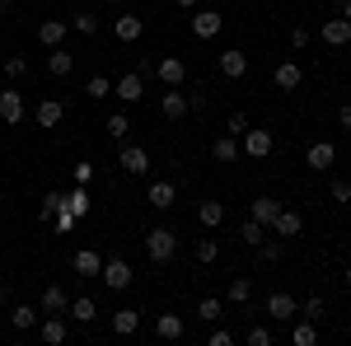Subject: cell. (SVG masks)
I'll use <instances>...</instances> for the list:
<instances>
[{
  "mask_svg": "<svg viewBox=\"0 0 351 346\" xmlns=\"http://www.w3.org/2000/svg\"><path fill=\"white\" fill-rule=\"evenodd\" d=\"M263 309H267V319H276V323H291V319H300V299H295L291 291H271Z\"/></svg>",
  "mask_w": 351,
  "mask_h": 346,
  "instance_id": "3",
  "label": "cell"
},
{
  "mask_svg": "<svg viewBox=\"0 0 351 346\" xmlns=\"http://www.w3.org/2000/svg\"><path fill=\"white\" fill-rule=\"evenodd\" d=\"M38 309H43V314H66V309H71V295H66V286H47V291L38 295Z\"/></svg>",
  "mask_w": 351,
  "mask_h": 346,
  "instance_id": "20",
  "label": "cell"
},
{
  "mask_svg": "<svg viewBox=\"0 0 351 346\" xmlns=\"http://www.w3.org/2000/svg\"><path fill=\"white\" fill-rule=\"evenodd\" d=\"M211 160H216V164H234V160H243V150H239V136L220 132L216 140H211Z\"/></svg>",
  "mask_w": 351,
  "mask_h": 346,
  "instance_id": "13",
  "label": "cell"
},
{
  "mask_svg": "<svg viewBox=\"0 0 351 346\" xmlns=\"http://www.w3.org/2000/svg\"><path fill=\"white\" fill-rule=\"evenodd\" d=\"M206 103H211V99H206L202 89H197V94H188V108H192V112H206Z\"/></svg>",
  "mask_w": 351,
  "mask_h": 346,
  "instance_id": "50",
  "label": "cell"
},
{
  "mask_svg": "<svg viewBox=\"0 0 351 346\" xmlns=\"http://www.w3.org/2000/svg\"><path fill=\"white\" fill-rule=\"evenodd\" d=\"M5 295H10V286H5V276H0V299H5Z\"/></svg>",
  "mask_w": 351,
  "mask_h": 346,
  "instance_id": "55",
  "label": "cell"
},
{
  "mask_svg": "<svg viewBox=\"0 0 351 346\" xmlns=\"http://www.w3.org/2000/svg\"><path fill=\"white\" fill-rule=\"evenodd\" d=\"M271 80H276V89H286V94H295L300 84H304V71H300V61H281V66L271 71Z\"/></svg>",
  "mask_w": 351,
  "mask_h": 346,
  "instance_id": "15",
  "label": "cell"
},
{
  "mask_svg": "<svg viewBox=\"0 0 351 346\" xmlns=\"http://www.w3.org/2000/svg\"><path fill=\"white\" fill-rule=\"evenodd\" d=\"M160 112L169 117V122H183V117L192 112V108H188V94H183V89H169V94L160 99Z\"/></svg>",
  "mask_w": 351,
  "mask_h": 346,
  "instance_id": "18",
  "label": "cell"
},
{
  "mask_svg": "<svg viewBox=\"0 0 351 346\" xmlns=\"http://www.w3.org/2000/svg\"><path fill=\"white\" fill-rule=\"evenodd\" d=\"M319 38H324V42L332 47V52H342V47H351V24L342 19V14H332V19H324Z\"/></svg>",
  "mask_w": 351,
  "mask_h": 346,
  "instance_id": "6",
  "label": "cell"
},
{
  "mask_svg": "<svg viewBox=\"0 0 351 346\" xmlns=\"http://www.w3.org/2000/svg\"><path fill=\"white\" fill-rule=\"evenodd\" d=\"M56 211H61V192H43V197H38V220H43V225H52Z\"/></svg>",
  "mask_w": 351,
  "mask_h": 346,
  "instance_id": "36",
  "label": "cell"
},
{
  "mask_svg": "<svg viewBox=\"0 0 351 346\" xmlns=\"http://www.w3.org/2000/svg\"><path fill=\"white\" fill-rule=\"evenodd\" d=\"M112 94H117L122 103H136V99L145 94V75H136V71H127V75H117V80H112Z\"/></svg>",
  "mask_w": 351,
  "mask_h": 346,
  "instance_id": "12",
  "label": "cell"
},
{
  "mask_svg": "<svg viewBox=\"0 0 351 346\" xmlns=\"http://www.w3.org/2000/svg\"><path fill=\"white\" fill-rule=\"evenodd\" d=\"M71 267H75V281H89V276H99V271H104V258H99L94 248H75Z\"/></svg>",
  "mask_w": 351,
  "mask_h": 346,
  "instance_id": "14",
  "label": "cell"
},
{
  "mask_svg": "<svg viewBox=\"0 0 351 346\" xmlns=\"http://www.w3.org/2000/svg\"><path fill=\"white\" fill-rule=\"evenodd\" d=\"M61 117H66V103L61 99H43V103L33 108V122L38 127H61Z\"/></svg>",
  "mask_w": 351,
  "mask_h": 346,
  "instance_id": "21",
  "label": "cell"
},
{
  "mask_svg": "<svg viewBox=\"0 0 351 346\" xmlns=\"http://www.w3.org/2000/svg\"><path fill=\"white\" fill-rule=\"evenodd\" d=\"M271 230H276V239H295L300 230H304V220H300V211L281 206V211H276V220H271Z\"/></svg>",
  "mask_w": 351,
  "mask_h": 346,
  "instance_id": "19",
  "label": "cell"
},
{
  "mask_svg": "<svg viewBox=\"0 0 351 346\" xmlns=\"http://www.w3.org/2000/svg\"><path fill=\"white\" fill-rule=\"evenodd\" d=\"M84 94H89V99H108V94H112V80H108V75H89Z\"/></svg>",
  "mask_w": 351,
  "mask_h": 346,
  "instance_id": "42",
  "label": "cell"
},
{
  "mask_svg": "<svg viewBox=\"0 0 351 346\" xmlns=\"http://www.w3.org/2000/svg\"><path fill=\"white\" fill-rule=\"evenodd\" d=\"M141 33H145V19H141V14H117V19H112V38H117V42H136Z\"/></svg>",
  "mask_w": 351,
  "mask_h": 346,
  "instance_id": "16",
  "label": "cell"
},
{
  "mask_svg": "<svg viewBox=\"0 0 351 346\" xmlns=\"http://www.w3.org/2000/svg\"><path fill=\"white\" fill-rule=\"evenodd\" d=\"M117 164H122V173L145 178V173H150V150H145V145H122V150H117Z\"/></svg>",
  "mask_w": 351,
  "mask_h": 346,
  "instance_id": "4",
  "label": "cell"
},
{
  "mask_svg": "<svg viewBox=\"0 0 351 346\" xmlns=\"http://www.w3.org/2000/svg\"><path fill=\"white\" fill-rule=\"evenodd\" d=\"M286 258V239H263L258 243V262H281Z\"/></svg>",
  "mask_w": 351,
  "mask_h": 346,
  "instance_id": "37",
  "label": "cell"
},
{
  "mask_svg": "<svg viewBox=\"0 0 351 346\" xmlns=\"http://www.w3.org/2000/svg\"><path fill=\"white\" fill-rule=\"evenodd\" d=\"M220 28H225V14H220V10H202V5L192 10V33H197V38H216Z\"/></svg>",
  "mask_w": 351,
  "mask_h": 346,
  "instance_id": "8",
  "label": "cell"
},
{
  "mask_svg": "<svg viewBox=\"0 0 351 346\" xmlns=\"http://www.w3.org/2000/svg\"><path fill=\"white\" fill-rule=\"evenodd\" d=\"M66 24L75 28V33H84V38H94V33H99V14H94V10H75Z\"/></svg>",
  "mask_w": 351,
  "mask_h": 346,
  "instance_id": "31",
  "label": "cell"
},
{
  "mask_svg": "<svg viewBox=\"0 0 351 346\" xmlns=\"http://www.w3.org/2000/svg\"><path fill=\"white\" fill-rule=\"evenodd\" d=\"M66 319H75V323H94V319H99V304H94L89 295H80V299H71Z\"/></svg>",
  "mask_w": 351,
  "mask_h": 346,
  "instance_id": "29",
  "label": "cell"
},
{
  "mask_svg": "<svg viewBox=\"0 0 351 346\" xmlns=\"http://www.w3.org/2000/svg\"><path fill=\"white\" fill-rule=\"evenodd\" d=\"M99 281H104L108 291H127V286H132V262H127V258H108L104 271H99Z\"/></svg>",
  "mask_w": 351,
  "mask_h": 346,
  "instance_id": "5",
  "label": "cell"
},
{
  "mask_svg": "<svg viewBox=\"0 0 351 346\" xmlns=\"http://www.w3.org/2000/svg\"><path fill=\"white\" fill-rule=\"evenodd\" d=\"M24 94H19V89H0V122H5V127H19V122H24Z\"/></svg>",
  "mask_w": 351,
  "mask_h": 346,
  "instance_id": "7",
  "label": "cell"
},
{
  "mask_svg": "<svg viewBox=\"0 0 351 346\" xmlns=\"http://www.w3.org/2000/svg\"><path fill=\"white\" fill-rule=\"evenodd\" d=\"M197 319H202V323H220V319H225V299H216V295H206V299L197 304Z\"/></svg>",
  "mask_w": 351,
  "mask_h": 346,
  "instance_id": "33",
  "label": "cell"
},
{
  "mask_svg": "<svg viewBox=\"0 0 351 346\" xmlns=\"http://www.w3.org/2000/svg\"><path fill=\"white\" fill-rule=\"evenodd\" d=\"M192 253H197V262H216V258H220V243L216 239H197V243H192Z\"/></svg>",
  "mask_w": 351,
  "mask_h": 346,
  "instance_id": "41",
  "label": "cell"
},
{
  "mask_svg": "<svg viewBox=\"0 0 351 346\" xmlns=\"http://www.w3.org/2000/svg\"><path fill=\"white\" fill-rule=\"evenodd\" d=\"M347 286H351V262H347Z\"/></svg>",
  "mask_w": 351,
  "mask_h": 346,
  "instance_id": "57",
  "label": "cell"
},
{
  "mask_svg": "<svg viewBox=\"0 0 351 346\" xmlns=\"http://www.w3.org/2000/svg\"><path fill=\"white\" fill-rule=\"evenodd\" d=\"M220 75L225 80H243L248 75V52H220Z\"/></svg>",
  "mask_w": 351,
  "mask_h": 346,
  "instance_id": "23",
  "label": "cell"
},
{
  "mask_svg": "<svg viewBox=\"0 0 351 346\" xmlns=\"http://www.w3.org/2000/svg\"><path fill=\"white\" fill-rule=\"evenodd\" d=\"M89 206H94V197H89V187H71V192H61V211H71L75 220H84L89 215Z\"/></svg>",
  "mask_w": 351,
  "mask_h": 346,
  "instance_id": "11",
  "label": "cell"
},
{
  "mask_svg": "<svg viewBox=\"0 0 351 346\" xmlns=\"http://www.w3.org/2000/svg\"><path fill=\"white\" fill-rule=\"evenodd\" d=\"M38 319H43V309H38V304H14V309H10V323H14L19 332H33Z\"/></svg>",
  "mask_w": 351,
  "mask_h": 346,
  "instance_id": "26",
  "label": "cell"
},
{
  "mask_svg": "<svg viewBox=\"0 0 351 346\" xmlns=\"http://www.w3.org/2000/svg\"><path fill=\"white\" fill-rule=\"evenodd\" d=\"M342 19H347V24H351V0H347V5H342Z\"/></svg>",
  "mask_w": 351,
  "mask_h": 346,
  "instance_id": "54",
  "label": "cell"
},
{
  "mask_svg": "<svg viewBox=\"0 0 351 346\" xmlns=\"http://www.w3.org/2000/svg\"><path fill=\"white\" fill-rule=\"evenodd\" d=\"M276 211H281V201H276V197H258V201L248 206V220H258V225H271V220H276Z\"/></svg>",
  "mask_w": 351,
  "mask_h": 346,
  "instance_id": "28",
  "label": "cell"
},
{
  "mask_svg": "<svg viewBox=\"0 0 351 346\" xmlns=\"http://www.w3.org/2000/svg\"><path fill=\"white\" fill-rule=\"evenodd\" d=\"M263 239H267V225H258V220H243V230H239V243H248V248H258Z\"/></svg>",
  "mask_w": 351,
  "mask_h": 346,
  "instance_id": "40",
  "label": "cell"
},
{
  "mask_svg": "<svg viewBox=\"0 0 351 346\" xmlns=\"http://www.w3.org/2000/svg\"><path fill=\"white\" fill-rule=\"evenodd\" d=\"M108 5H127V0H108Z\"/></svg>",
  "mask_w": 351,
  "mask_h": 346,
  "instance_id": "58",
  "label": "cell"
},
{
  "mask_svg": "<svg viewBox=\"0 0 351 346\" xmlns=\"http://www.w3.org/2000/svg\"><path fill=\"white\" fill-rule=\"evenodd\" d=\"M328 197H332L337 206H342V201H351V183H347V178H332V183H328Z\"/></svg>",
  "mask_w": 351,
  "mask_h": 346,
  "instance_id": "45",
  "label": "cell"
},
{
  "mask_svg": "<svg viewBox=\"0 0 351 346\" xmlns=\"http://www.w3.org/2000/svg\"><path fill=\"white\" fill-rule=\"evenodd\" d=\"M104 132H108V140H127V132H132V122H127V112H108V122H104Z\"/></svg>",
  "mask_w": 351,
  "mask_h": 346,
  "instance_id": "34",
  "label": "cell"
},
{
  "mask_svg": "<svg viewBox=\"0 0 351 346\" xmlns=\"http://www.w3.org/2000/svg\"><path fill=\"white\" fill-rule=\"evenodd\" d=\"M197 220H202L206 230L225 225V201H202V206H197Z\"/></svg>",
  "mask_w": 351,
  "mask_h": 346,
  "instance_id": "32",
  "label": "cell"
},
{
  "mask_svg": "<svg viewBox=\"0 0 351 346\" xmlns=\"http://www.w3.org/2000/svg\"><path fill=\"white\" fill-rule=\"evenodd\" d=\"M300 319H309V323H324V319H328V304L319 299V295H309V299L300 304Z\"/></svg>",
  "mask_w": 351,
  "mask_h": 346,
  "instance_id": "39",
  "label": "cell"
},
{
  "mask_svg": "<svg viewBox=\"0 0 351 346\" xmlns=\"http://www.w3.org/2000/svg\"><path fill=\"white\" fill-rule=\"evenodd\" d=\"M304 164H309L314 173H328V169L337 164V145H332V140H314L309 155H304Z\"/></svg>",
  "mask_w": 351,
  "mask_h": 346,
  "instance_id": "9",
  "label": "cell"
},
{
  "mask_svg": "<svg viewBox=\"0 0 351 346\" xmlns=\"http://www.w3.org/2000/svg\"><path fill=\"white\" fill-rule=\"evenodd\" d=\"M291 342H295V346H314V342H319V323L300 319L295 328H291Z\"/></svg>",
  "mask_w": 351,
  "mask_h": 346,
  "instance_id": "35",
  "label": "cell"
},
{
  "mask_svg": "<svg viewBox=\"0 0 351 346\" xmlns=\"http://www.w3.org/2000/svg\"><path fill=\"white\" fill-rule=\"evenodd\" d=\"M141 328V309H112V337H132Z\"/></svg>",
  "mask_w": 351,
  "mask_h": 346,
  "instance_id": "24",
  "label": "cell"
},
{
  "mask_svg": "<svg viewBox=\"0 0 351 346\" xmlns=\"http://www.w3.org/2000/svg\"><path fill=\"white\" fill-rule=\"evenodd\" d=\"M145 253H150V262H173V253H178V234H173L169 225H155V230L145 234Z\"/></svg>",
  "mask_w": 351,
  "mask_h": 346,
  "instance_id": "1",
  "label": "cell"
},
{
  "mask_svg": "<svg viewBox=\"0 0 351 346\" xmlns=\"http://www.w3.org/2000/svg\"><path fill=\"white\" fill-rule=\"evenodd\" d=\"M66 33H71L66 19H43V24H38V42H43V47H61Z\"/></svg>",
  "mask_w": 351,
  "mask_h": 346,
  "instance_id": "22",
  "label": "cell"
},
{
  "mask_svg": "<svg viewBox=\"0 0 351 346\" xmlns=\"http://www.w3.org/2000/svg\"><path fill=\"white\" fill-rule=\"evenodd\" d=\"M47 71H52L56 80H66V75L75 71V52H61V47H52V56H47Z\"/></svg>",
  "mask_w": 351,
  "mask_h": 346,
  "instance_id": "30",
  "label": "cell"
},
{
  "mask_svg": "<svg viewBox=\"0 0 351 346\" xmlns=\"http://www.w3.org/2000/svg\"><path fill=\"white\" fill-rule=\"evenodd\" d=\"M248 127H253V122H248L243 112H230V117H225V132H230V136H243Z\"/></svg>",
  "mask_w": 351,
  "mask_h": 346,
  "instance_id": "47",
  "label": "cell"
},
{
  "mask_svg": "<svg viewBox=\"0 0 351 346\" xmlns=\"http://www.w3.org/2000/svg\"><path fill=\"white\" fill-rule=\"evenodd\" d=\"M155 332H160L164 342H178V337L188 332V323L178 319V314H160V319H155Z\"/></svg>",
  "mask_w": 351,
  "mask_h": 346,
  "instance_id": "27",
  "label": "cell"
},
{
  "mask_svg": "<svg viewBox=\"0 0 351 346\" xmlns=\"http://www.w3.org/2000/svg\"><path fill=\"white\" fill-rule=\"evenodd\" d=\"M5 75H10V80H24L28 75V56H5Z\"/></svg>",
  "mask_w": 351,
  "mask_h": 346,
  "instance_id": "44",
  "label": "cell"
},
{
  "mask_svg": "<svg viewBox=\"0 0 351 346\" xmlns=\"http://www.w3.org/2000/svg\"><path fill=\"white\" fill-rule=\"evenodd\" d=\"M38 337H43L47 346H61L66 337H71V328H66V314H47V319H43V328H38Z\"/></svg>",
  "mask_w": 351,
  "mask_h": 346,
  "instance_id": "17",
  "label": "cell"
},
{
  "mask_svg": "<svg viewBox=\"0 0 351 346\" xmlns=\"http://www.w3.org/2000/svg\"><path fill=\"white\" fill-rule=\"evenodd\" d=\"M173 5H178V10H197L202 0H173Z\"/></svg>",
  "mask_w": 351,
  "mask_h": 346,
  "instance_id": "53",
  "label": "cell"
},
{
  "mask_svg": "<svg viewBox=\"0 0 351 346\" xmlns=\"http://www.w3.org/2000/svg\"><path fill=\"white\" fill-rule=\"evenodd\" d=\"M243 342H248V346H271L276 337H271V328H263V323H258V328H248V332H243Z\"/></svg>",
  "mask_w": 351,
  "mask_h": 346,
  "instance_id": "43",
  "label": "cell"
},
{
  "mask_svg": "<svg viewBox=\"0 0 351 346\" xmlns=\"http://www.w3.org/2000/svg\"><path fill=\"white\" fill-rule=\"evenodd\" d=\"M52 230H56V234H71V230H75V215H71V211H56L52 215Z\"/></svg>",
  "mask_w": 351,
  "mask_h": 346,
  "instance_id": "48",
  "label": "cell"
},
{
  "mask_svg": "<svg viewBox=\"0 0 351 346\" xmlns=\"http://www.w3.org/2000/svg\"><path fill=\"white\" fill-rule=\"evenodd\" d=\"M145 201H150V206H155V211H169V206H173V201H178V187L173 183H150V197H145Z\"/></svg>",
  "mask_w": 351,
  "mask_h": 346,
  "instance_id": "25",
  "label": "cell"
},
{
  "mask_svg": "<svg viewBox=\"0 0 351 346\" xmlns=\"http://www.w3.org/2000/svg\"><path fill=\"white\" fill-rule=\"evenodd\" d=\"M75 183H80V187L94 183V164H75Z\"/></svg>",
  "mask_w": 351,
  "mask_h": 346,
  "instance_id": "49",
  "label": "cell"
},
{
  "mask_svg": "<svg viewBox=\"0 0 351 346\" xmlns=\"http://www.w3.org/2000/svg\"><path fill=\"white\" fill-rule=\"evenodd\" d=\"M239 150L248 160H267L271 150H276V136H271L267 127H248V132L239 136Z\"/></svg>",
  "mask_w": 351,
  "mask_h": 346,
  "instance_id": "2",
  "label": "cell"
},
{
  "mask_svg": "<svg viewBox=\"0 0 351 346\" xmlns=\"http://www.w3.org/2000/svg\"><path fill=\"white\" fill-rule=\"evenodd\" d=\"M234 342V332H230V328H216V332H211V346H230Z\"/></svg>",
  "mask_w": 351,
  "mask_h": 346,
  "instance_id": "51",
  "label": "cell"
},
{
  "mask_svg": "<svg viewBox=\"0 0 351 346\" xmlns=\"http://www.w3.org/2000/svg\"><path fill=\"white\" fill-rule=\"evenodd\" d=\"M337 127H342V132H351V103L337 108Z\"/></svg>",
  "mask_w": 351,
  "mask_h": 346,
  "instance_id": "52",
  "label": "cell"
},
{
  "mask_svg": "<svg viewBox=\"0 0 351 346\" xmlns=\"http://www.w3.org/2000/svg\"><path fill=\"white\" fill-rule=\"evenodd\" d=\"M155 75H160L169 89H183V84H188V61H178V56H164L160 66H155Z\"/></svg>",
  "mask_w": 351,
  "mask_h": 346,
  "instance_id": "10",
  "label": "cell"
},
{
  "mask_svg": "<svg viewBox=\"0 0 351 346\" xmlns=\"http://www.w3.org/2000/svg\"><path fill=\"white\" fill-rule=\"evenodd\" d=\"M309 42H314V33H309L304 24H295V28H291V47H295V52H304Z\"/></svg>",
  "mask_w": 351,
  "mask_h": 346,
  "instance_id": "46",
  "label": "cell"
},
{
  "mask_svg": "<svg viewBox=\"0 0 351 346\" xmlns=\"http://www.w3.org/2000/svg\"><path fill=\"white\" fill-rule=\"evenodd\" d=\"M225 295H230V304H248V299H253V281H248V276H234Z\"/></svg>",
  "mask_w": 351,
  "mask_h": 346,
  "instance_id": "38",
  "label": "cell"
},
{
  "mask_svg": "<svg viewBox=\"0 0 351 346\" xmlns=\"http://www.w3.org/2000/svg\"><path fill=\"white\" fill-rule=\"evenodd\" d=\"M0 10H14V0H0Z\"/></svg>",
  "mask_w": 351,
  "mask_h": 346,
  "instance_id": "56",
  "label": "cell"
}]
</instances>
